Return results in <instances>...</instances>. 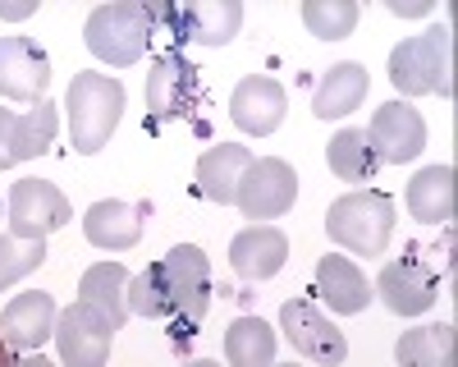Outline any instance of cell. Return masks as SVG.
I'll return each instance as SVG.
<instances>
[{"instance_id": "cell-16", "label": "cell", "mask_w": 458, "mask_h": 367, "mask_svg": "<svg viewBox=\"0 0 458 367\" xmlns=\"http://www.w3.org/2000/svg\"><path fill=\"white\" fill-rule=\"evenodd\" d=\"M284 110H289L284 88L276 79H266V73H248V79L234 88V97H229V115H234V124L252 138L276 133L284 124Z\"/></svg>"}, {"instance_id": "cell-12", "label": "cell", "mask_w": 458, "mask_h": 367, "mask_svg": "<svg viewBox=\"0 0 458 367\" xmlns=\"http://www.w3.org/2000/svg\"><path fill=\"white\" fill-rule=\"evenodd\" d=\"M371 152L380 166H403V161H417L427 147V120L422 110H412L408 101H386L371 115Z\"/></svg>"}, {"instance_id": "cell-28", "label": "cell", "mask_w": 458, "mask_h": 367, "mask_svg": "<svg viewBox=\"0 0 458 367\" xmlns=\"http://www.w3.org/2000/svg\"><path fill=\"white\" fill-rule=\"evenodd\" d=\"M358 5L353 0H308L302 5V23H308L312 37H321V42H344L353 28H358Z\"/></svg>"}, {"instance_id": "cell-22", "label": "cell", "mask_w": 458, "mask_h": 367, "mask_svg": "<svg viewBox=\"0 0 458 367\" xmlns=\"http://www.w3.org/2000/svg\"><path fill=\"white\" fill-rule=\"evenodd\" d=\"M248 166H252V152L243 142H216V147H207V152L198 157V189H202V198L216 202V207H229L234 193H239V179H243Z\"/></svg>"}, {"instance_id": "cell-20", "label": "cell", "mask_w": 458, "mask_h": 367, "mask_svg": "<svg viewBox=\"0 0 458 367\" xmlns=\"http://www.w3.org/2000/svg\"><path fill=\"white\" fill-rule=\"evenodd\" d=\"M371 92V79H367V64L358 60H339L321 73V83L312 92V115L317 120H344L353 115V110L367 101Z\"/></svg>"}, {"instance_id": "cell-1", "label": "cell", "mask_w": 458, "mask_h": 367, "mask_svg": "<svg viewBox=\"0 0 458 367\" xmlns=\"http://www.w3.org/2000/svg\"><path fill=\"white\" fill-rule=\"evenodd\" d=\"M129 312L165 317L188 336L211 312V257L198 243L170 248L161 262L129 280Z\"/></svg>"}, {"instance_id": "cell-9", "label": "cell", "mask_w": 458, "mask_h": 367, "mask_svg": "<svg viewBox=\"0 0 458 367\" xmlns=\"http://www.w3.org/2000/svg\"><path fill=\"white\" fill-rule=\"evenodd\" d=\"M280 330H284V340L308 363H317V367H339L344 358H349V340H344V330L321 308H312L308 299H289L280 308Z\"/></svg>"}, {"instance_id": "cell-4", "label": "cell", "mask_w": 458, "mask_h": 367, "mask_svg": "<svg viewBox=\"0 0 458 367\" xmlns=\"http://www.w3.org/2000/svg\"><path fill=\"white\" fill-rule=\"evenodd\" d=\"M83 37L97 60H106L110 69H129L157 42V23H151V10L142 0H114V5H97L88 14Z\"/></svg>"}, {"instance_id": "cell-14", "label": "cell", "mask_w": 458, "mask_h": 367, "mask_svg": "<svg viewBox=\"0 0 458 367\" xmlns=\"http://www.w3.org/2000/svg\"><path fill=\"white\" fill-rule=\"evenodd\" d=\"M371 294H380V303L399 317H422L440 299V276L422 262V257H403V262H390L380 271Z\"/></svg>"}, {"instance_id": "cell-30", "label": "cell", "mask_w": 458, "mask_h": 367, "mask_svg": "<svg viewBox=\"0 0 458 367\" xmlns=\"http://www.w3.org/2000/svg\"><path fill=\"white\" fill-rule=\"evenodd\" d=\"M14 124H19L14 110H0V170L14 166Z\"/></svg>"}, {"instance_id": "cell-2", "label": "cell", "mask_w": 458, "mask_h": 367, "mask_svg": "<svg viewBox=\"0 0 458 367\" xmlns=\"http://www.w3.org/2000/svg\"><path fill=\"white\" fill-rule=\"evenodd\" d=\"M64 115H69V142L73 152L97 157L110 142V133L124 120V83L110 73H73L64 92Z\"/></svg>"}, {"instance_id": "cell-26", "label": "cell", "mask_w": 458, "mask_h": 367, "mask_svg": "<svg viewBox=\"0 0 458 367\" xmlns=\"http://www.w3.org/2000/svg\"><path fill=\"white\" fill-rule=\"evenodd\" d=\"M225 363L229 367H271L276 363V330L261 317H239L225 330Z\"/></svg>"}, {"instance_id": "cell-8", "label": "cell", "mask_w": 458, "mask_h": 367, "mask_svg": "<svg viewBox=\"0 0 458 367\" xmlns=\"http://www.w3.org/2000/svg\"><path fill=\"white\" fill-rule=\"evenodd\" d=\"M73 220L69 198L51 179H19L10 184V235L14 239H47Z\"/></svg>"}, {"instance_id": "cell-5", "label": "cell", "mask_w": 458, "mask_h": 367, "mask_svg": "<svg viewBox=\"0 0 458 367\" xmlns=\"http://www.w3.org/2000/svg\"><path fill=\"white\" fill-rule=\"evenodd\" d=\"M390 83L403 97H454V32L445 23L427 28L422 37H408L390 51Z\"/></svg>"}, {"instance_id": "cell-32", "label": "cell", "mask_w": 458, "mask_h": 367, "mask_svg": "<svg viewBox=\"0 0 458 367\" xmlns=\"http://www.w3.org/2000/svg\"><path fill=\"white\" fill-rule=\"evenodd\" d=\"M390 14H399V19H422V14H431V0H390Z\"/></svg>"}, {"instance_id": "cell-23", "label": "cell", "mask_w": 458, "mask_h": 367, "mask_svg": "<svg viewBox=\"0 0 458 367\" xmlns=\"http://www.w3.org/2000/svg\"><path fill=\"white\" fill-rule=\"evenodd\" d=\"M129 280L133 276L120 262H97L79 280V303H88L92 312H101L110 321V330H120L129 321Z\"/></svg>"}, {"instance_id": "cell-7", "label": "cell", "mask_w": 458, "mask_h": 367, "mask_svg": "<svg viewBox=\"0 0 458 367\" xmlns=\"http://www.w3.org/2000/svg\"><path fill=\"white\" fill-rule=\"evenodd\" d=\"M239 211L248 220H280L284 211H293L298 202V175L289 161L280 157H252V166L239 179V193H234Z\"/></svg>"}, {"instance_id": "cell-11", "label": "cell", "mask_w": 458, "mask_h": 367, "mask_svg": "<svg viewBox=\"0 0 458 367\" xmlns=\"http://www.w3.org/2000/svg\"><path fill=\"white\" fill-rule=\"evenodd\" d=\"M110 340L114 330L101 312H92L88 303H69L55 317V349H60V367H106L110 358Z\"/></svg>"}, {"instance_id": "cell-24", "label": "cell", "mask_w": 458, "mask_h": 367, "mask_svg": "<svg viewBox=\"0 0 458 367\" xmlns=\"http://www.w3.org/2000/svg\"><path fill=\"white\" fill-rule=\"evenodd\" d=\"M326 161H330V175H339L344 184H371L380 170L367 129H339L326 147Z\"/></svg>"}, {"instance_id": "cell-13", "label": "cell", "mask_w": 458, "mask_h": 367, "mask_svg": "<svg viewBox=\"0 0 458 367\" xmlns=\"http://www.w3.org/2000/svg\"><path fill=\"white\" fill-rule=\"evenodd\" d=\"M51 55L32 37H0V97L5 101H47Z\"/></svg>"}, {"instance_id": "cell-15", "label": "cell", "mask_w": 458, "mask_h": 367, "mask_svg": "<svg viewBox=\"0 0 458 367\" xmlns=\"http://www.w3.org/2000/svg\"><path fill=\"white\" fill-rule=\"evenodd\" d=\"M55 317H60V308L51 294H42V289L14 294L5 303V312H0V340L19 354H37L55 336Z\"/></svg>"}, {"instance_id": "cell-35", "label": "cell", "mask_w": 458, "mask_h": 367, "mask_svg": "<svg viewBox=\"0 0 458 367\" xmlns=\"http://www.w3.org/2000/svg\"><path fill=\"white\" fill-rule=\"evenodd\" d=\"M183 367H220L216 358H193V363H183Z\"/></svg>"}, {"instance_id": "cell-18", "label": "cell", "mask_w": 458, "mask_h": 367, "mask_svg": "<svg viewBox=\"0 0 458 367\" xmlns=\"http://www.w3.org/2000/svg\"><path fill=\"white\" fill-rule=\"evenodd\" d=\"M289 262V239L276 226H248L229 243V267L243 280H271L276 271H284Z\"/></svg>"}, {"instance_id": "cell-25", "label": "cell", "mask_w": 458, "mask_h": 367, "mask_svg": "<svg viewBox=\"0 0 458 367\" xmlns=\"http://www.w3.org/2000/svg\"><path fill=\"white\" fill-rule=\"evenodd\" d=\"M399 367H454V326H412L394 345Z\"/></svg>"}, {"instance_id": "cell-34", "label": "cell", "mask_w": 458, "mask_h": 367, "mask_svg": "<svg viewBox=\"0 0 458 367\" xmlns=\"http://www.w3.org/2000/svg\"><path fill=\"white\" fill-rule=\"evenodd\" d=\"M0 367H14V358H10V345L0 340Z\"/></svg>"}, {"instance_id": "cell-17", "label": "cell", "mask_w": 458, "mask_h": 367, "mask_svg": "<svg viewBox=\"0 0 458 367\" xmlns=\"http://www.w3.org/2000/svg\"><path fill=\"white\" fill-rule=\"evenodd\" d=\"M151 216V202H120V198H106L92 202L83 211V235L92 248L106 252H129L142 239V220Z\"/></svg>"}, {"instance_id": "cell-3", "label": "cell", "mask_w": 458, "mask_h": 367, "mask_svg": "<svg viewBox=\"0 0 458 367\" xmlns=\"http://www.w3.org/2000/svg\"><path fill=\"white\" fill-rule=\"evenodd\" d=\"M394 202L376 189H353L330 202L326 211V235L349 248L353 257H380L394 239Z\"/></svg>"}, {"instance_id": "cell-29", "label": "cell", "mask_w": 458, "mask_h": 367, "mask_svg": "<svg viewBox=\"0 0 458 367\" xmlns=\"http://www.w3.org/2000/svg\"><path fill=\"white\" fill-rule=\"evenodd\" d=\"M42 262H47V239L0 235V294H5L10 285H19L23 276H32Z\"/></svg>"}, {"instance_id": "cell-31", "label": "cell", "mask_w": 458, "mask_h": 367, "mask_svg": "<svg viewBox=\"0 0 458 367\" xmlns=\"http://www.w3.org/2000/svg\"><path fill=\"white\" fill-rule=\"evenodd\" d=\"M37 14V0H0V19H10V23H23Z\"/></svg>"}, {"instance_id": "cell-21", "label": "cell", "mask_w": 458, "mask_h": 367, "mask_svg": "<svg viewBox=\"0 0 458 367\" xmlns=\"http://www.w3.org/2000/svg\"><path fill=\"white\" fill-rule=\"evenodd\" d=\"M408 211L422 226H445L458 211V170L454 166H427L408 184Z\"/></svg>"}, {"instance_id": "cell-36", "label": "cell", "mask_w": 458, "mask_h": 367, "mask_svg": "<svg viewBox=\"0 0 458 367\" xmlns=\"http://www.w3.org/2000/svg\"><path fill=\"white\" fill-rule=\"evenodd\" d=\"M271 367H298V363H271Z\"/></svg>"}, {"instance_id": "cell-33", "label": "cell", "mask_w": 458, "mask_h": 367, "mask_svg": "<svg viewBox=\"0 0 458 367\" xmlns=\"http://www.w3.org/2000/svg\"><path fill=\"white\" fill-rule=\"evenodd\" d=\"M14 367H55V363H51V358H42V354H23Z\"/></svg>"}, {"instance_id": "cell-10", "label": "cell", "mask_w": 458, "mask_h": 367, "mask_svg": "<svg viewBox=\"0 0 458 367\" xmlns=\"http://www.w3.org/2000/svg\"><path fill=\"white\" fill-rule=\"evenodd\" d=\"M142 97H147L151 120H161V124L188 120V115H193V106H198V69L188 64L179 51H165V55L151 60Z\"/></svg>"}, {"instance_id": "cell-6", "label": "cell", "mask_w": 458, "mask_h": 367, "mask_svg": "<svg viewBox=\"0 0 458 367\" xmlns=\"http://www.w3.org/2000/svg\"><path fill=\"white\" fill-rule=\"evenodd\" d=\"M151 23H165L170 37L198 47H229L243 28V5L239 0H193V5H147Z\"/></svg>"}, {"instance_id": "cell-27", "label": "cell", "mask_w": 458, "mask_h": 367, "mask_svg": "<svg viewBox=\"0 0 458 367\" xmlns=\"http://www.w3.org/2000/svg\"><path fill=\"white\" fill-rule=\"evenodd\" d=\"M55 133H60V106L55 101H37L28 115H19V124H14V166L51 152Z\"/></svg>"}, {"instance_id": "cell-19", "label": "cell", "mask_w": 458, "mask_h": 367, "mask_svg": "<svg viewBox=\"0 0 458 367\" xmlns=\"http://www.w3.org/2000/svg\"><path fill=\"white\" fill-rule=\"evenodd\" d=\"M317 294L330 303V312H344V317L367 312V303L376 299L362 267L353 262V257H339V252H326L317 262Z\"/></svg>"}]
</instances>
